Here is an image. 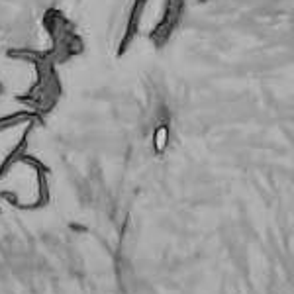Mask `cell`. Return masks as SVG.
I'll return each instance as SVG.
<instances>
[{
    "mask_svg": "<svg viewBox=\"0 0 294 294\" xmlns=\"http://www.w3.org/2000/svg\"><path fill=\"white\" fill-rule=\"evenodd\" d=\"M167 145H169V126L161 124L153 131V149L155 153H163L167 149Z\"/></svg>",
    "mask_w": 294,
    "mask_h": 294,
    "instance_id": "cell-2",
    "label": "cell"
},
{
    "mask_svg": "<svg viewBox=\"0 0 294 294\" xmlns=\"http://www.w3.org/2000/svg\"><path fill=\"white\" fill-rule=\"evenodd\" d=\"M69 228H71V230H75L77 234H83V232H87V228H85V226H81V224H69Z\"/></svg>",
    "mask_w": 294,
    "mask_h": 294,
    "instance_id": "cell-3",
    "label": "cell"
},
{
    "mask_svg": "<svg viewBox=\"0 0 294 294\" xmlns=\"http://www.w3.org/2000/svg\"><path fill=\"white\" fill-rule=\"evenodd\" d=\"M4 94V85H2V81H0V96Z\"/></svg>",
    "mask_w": 294,
    "mask_h": 294,
    "instance_id": "cell-4",
    "label": "cell"
},
{
    "mask_svg": "<svg viewBox=\"0 0 294 294\" xmlns=\"http://www.w3.org/2000/svg\"><path fill=\"white\" fill-rule=\"evenodd\" d=\"M184 6H186V0H167L165 2L161 20L149 34V37L155 45L161 47V45L167 43V39L173 36V32L177 30V26H179V22L184 14Z\"/></svg>",
    "mask_w": 294,
    "mask_h": 294,
    "instance_id": "cell-1",
    "label": "cell"
}]
</instances>
